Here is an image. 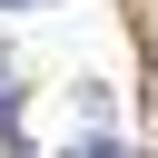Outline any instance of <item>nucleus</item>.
I'll return each instance as SVG.
<instances>
[{
  "instance_id": "f257e3e1",
  "label": "nucleus",
  "mask_w": 158,
  "mask_h": 158,
  "mask_svg": "<svg viewBox=\"0 0 158 158\" xmlns=\"http://www.w3.org/2000/svg\"><path fill=\"white\" fill-rule=\"evenodd\" d=\"M10 109H20V59L0 49V118H10Z\"/></svg>"
},
{
  "instance_id": "f03ea898",
  "label": "nucleus",
  "mask_w": 158,
  "mask_h": 158,
  "mask_svg": "<svg viewBox=\"0 0 158 158\" xmlns=\"http://www.w3.org/2000/svg\"><path fill=\"white\" fill-rule=\"evenodd\" d=\"M59 158H138V148H118V138H79V148H59Z\"/></svg>"
},
{
  "instance_id": "7ed1b4c3",
  "label": "nucleus",
  "mask_w": 158,
  "mask_h": 158,
  "mask_svg": "<svg viewBox=\"0 0 158 158\" xmlns=\"http://www.w3.org/2000/svg\"><path fill=\"white\" fill-rule=\"evenodd\" d=\"M10 10H40V0H10Z\"/></svg>"
}]
</instances>
